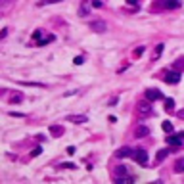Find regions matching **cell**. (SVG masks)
I'll list each match as a JSON object with an SVG mask.
<instances>
[{"mask_svg": "<svg viewBox=\"0 0 184 184\" xmlns=\"http://www.w3.org/2000/svg\"><path fill=\"white\" fill-rule=\"evenodd\" d=\"M152 113H153L152 104H148V102H140L138 104V115L140 117H150Z\"/></svg>", "mask_w": 184, "mask_h": 184, "instance_id": "6da1fadb", "label": "cell"}, {"mask_svg": "<svg viewBox=\"0 0 184 184\" xmlns=\"http://www.w3.org/2000/svg\"><path fill=\"white\" fill-rule=\"evenodd\" d=\"M132 157H134V161H136L138 165H148V153H146V150H134L132 152Z\"/></svg>", "mask_w": 184, "mask_h": 184, "instance_id": "7a4b0ae2", "label": "cell"}, {"mask_svg": "<svg viewBox=\"0 0 184 184\" xmlns=\"http://www.w3.org/2000/svg\"><path fill=\"white\" fill-rule=\"evenodd\" d=\"M146 98H148L150 102H155V100H161V98H163V94H161L157 88H148V90H146Z\"/></svg>", "mask_w": 184, "mask_h": 184, "instance_id": "3957f363", "label": "cell"}, {"mask_svg": "<svg viewBox=\"0 0 184 184\" xmlns=\"http://www.w3.org/2000/svg\"><path fill=\"white\" fill-rule=\"evenodd\" d=\"M180 81V71H169L165 75V83L167 84H176Z\"/></svg>", "mask_w": 184, "mask_h": 184, "instance_id": "277c9868", "label": "cell"}, {"mask_svg": "<svg viewBox=\"0 0 184 184\" xmlns=\"http://www.w3.org/2000/svg\"><path fill=\"white\" fill-rule=\"evenodd\" d=\"M90 29L94 33H104V31H108V25H105V21H92Z\"/></svg>", "mask_w": 184, "mask_h": 184, "instance_id": "5b68a950", "label": "cell"}, {"mask_svg": "<svg viewBox=\"0 0 184 184\" xmlns=\"http://www.w3.org/2000/svg\"><path fill=\"white\" fill-rule=\"evenodd\" d=\"M129 155H132V150H131V148H127V146L119 148V150L115 152V157H119V159H125V157H129Z\"/></svg>", "mask_w": 184, "mask_h": 184, "instance_id": "8992f818", "label": "cell"}, {"mask_svg": "<svg viewBox=\"0 0 184 184\" xmlns=\"http://www.w3.org/2000/svg\"><path fill=\"white\" fill-rule=\"evenodd\" d=\"M67 121L69 123H75V125H81V123H86L88 117L86 115H67Z\"/></svg>", "mask_w": 184, "mask_h": 184, "instance_id": "52a82bcc", "label": "cell"}, {"mask_svg": "<svg viewBox=\"0 0 184 184\" xmlns=\"http://www.w3.org/2000/svg\"><path fill=\"white\" fill-rule=\"evenodd\" d=\"M182 138H184V132H178L176 136H169V138H167V144H171V146H180V144H182Z\"/></svg>", "mask_w": 184, "mask_h": 184, "instance_id": "ba28073f", "label": "cell"}, {"mask_svg": "<svg viewBox=\"0 0 184 184\" xmlns=\"http://www.w3.org/2000/svg\"><path fill=\"white\" fill-rule=\"evenodd\" d=\"M150 134V129H148L146 125H138V129H136V138H144Z\"/></svg>", "mask_w": 184, "mask_h": 184, "instance_id": "9c48e42d", "label": "cell"}, {"mask_svg": "<svg viewBox=\"0 0 184 184\" xmlns=\"http://www.w3.org/2000/svg\"><path fill=\"white\" fill-rule=\"evenodd\" d=\"M50 134H52V136H61V134H63V127L61 125H52L50 127Z\"/></svg>", "mask_w": 184, "mask_h": 184, "instance_id": "30bf717a", "label": "cell"}, {"mask_svg": "<svg viewBox=\"0 0 184 184\" xmlns=\"http://www.w3.org/2000/svg\"><path fill=\"white\" fill-rule=\"evenodd\" d=\"M132 180H134L132 176H127V175H125V176H115V182H117V184H129V182H132Z\"/></svg>", "mask_w": 184, "mask_h": 184, "instance_id": "8fae6325", "label": "cell"}, {"mask_svg": "<svg viewBox=\"0 0 184 184\" xmlns=\"http://www.w3.org/2000/svg\"><path fill=\"white\" fill-rule=\"evenodd\" d=\"M175 171L176 173H182L184 171V157H178V159L175 161Z\"/></svg>", "mask_w": 184, "mask_h": 184, "instance_id": "7c38bea8", "label": "cell"}, {"mask_svg": "<svg viewBox=\"0 0 184 184\" xmlns=\"http://www.w3.org/2000/svg\"><path fill=\"white\" fill-rule=\"evenodd\" d=\"M161 129H163L165 132H173V131H175V127H173L171 121H163V123H161Z\"/></svg>", "mask_w": 184, "mask_h": 184, "instance_id": "4fadbf2b", "label": "cell"}, {"mask_svg": "<svg viewBox=\"0 0 184 184\" xmlns=\"http://www.w3.org/2000/svg\"><path fill=\"white\" fill-rule=\"evenodd\" d=\"M163 48H165V44H157L155 46V52H153V60H157L161 54H163Z\"/></svg>", "mask_w": 184, "mask_h": 184, "instance_id": "5bb4252c", "label": "cell"}, {"mask_svg": "<svg viewBox=\"0 0 184 184\" xmlns=\"http://www.w3.org/2000/svg\"><path fill=\"white\" fill-rule=\"evenodd\" d=\"M125 175H127V167L125 165L115 167V176H125Z\"/></svg>", "mask_w": 184, "mask_h": 184, "instance_id": "9a60e30c", "label": "cell"}, {"mask_svg": "<svg viewBox=\"0 0 184 184\" xmlns=\"http://www.w3.org/2000/svg\"><path fill=\"white\" fill-rule=\"evenodd\" d=\"M165 109L167 111H173L175 109V100H173V98H167V100H165Z\"/></svg>", "mask_w": 184, "mask_h": 184, "instance_id": "2e32d148", "label": "cell"}, {"mask_svg": "<svg viewBox=\"0 0 184 184\" xmlns=\"http://www.w3.org/2000/svg\"><path fill=\"white\" fill-rule=\"evenodd\" d=\"M167 155H169V150H159V152H157V157H155V159H157V161H163Z\"/></svg>", "mask_w": 184, "mask_h": 184, "instance_id": "e0dca14e", "label": "cell"}, {"mask_svg": "<svg viewBox=\"0 0 184 184\" xmlns=\"http://www.w3.org/2000/svg\"><path fill=\"white\" fill-rule=\"evenodd\" d=\"M52 40H54L52 35H50V37H46V39H40L39 40V46H46V42H52Z\"/></svg>", "mask_w": 184, "mask_h": 184, "instance_id": "ac0fdd59", "label": "cell"}, {"mask_svg": "<svg viewBox=\"0 0 184 184\" xmlns=\"http://www.w3.org/2000/svg\"><path fill=\"white\" fill-rule=\"evenodd\" d=\"M21 84H25V86H39V88L44 86V84H40V83H27V81H21Z\"/></svg>", "mask_w": 184, "mask_h": 184, "instance_id": "d6986e66", "label": "cell"}, {"mask_svg": "<svg viewBox=\"0 0 184 184\" xmlns=\"http://www.w3.org/2000/svg\"><path fill=\"white\" fill-rule=\"evenodd\" d=\"M40 153H42V148H40V146H37V148H35V150L31 152L33 157H37V155H40Z\"/></svg>", "mask_w": 184, "mask_h": 184, "instance_id": "ffe728a7", "label": "cell"}, {"mask_svg": "<svg viewBox=\"0 0 184 184\" xmlns=\"http://www.w3.org/2000/svg\"><path fill=\"white\" fill-rule=\"evenodd\" d=\"M60 169H77V167H75L73 163H61V165H60Z\"/></svg>", "mask_w": 184, "mask_h": 184, "instance_id": "44dd1931", "label": "cell"}, {"mask_svg": "<svg viewBox=\"0 0 184 184\" xmlns=\"http://www.w3.org/2000/svg\"><path fill=\"white\" fill-rule=\"evenodd\" d=\"M81 16H88V8H86V4H83V6H81Z\"/></svg>", "mask_w": 184, "mask_h": 184, "instance_id": "7402d4cb", "label": "cell"}, {"mask_svg": "<svg viewBox=\"0 0 184 184\" xmlns=\"http://www.w3.org/2000/svg\"><path fill=\"white\" fill-rule=\"evenodd\" d=\"M90 4L94 6V8H102V2H100V0H90Z\"/></svg>", "mask_w": 184, "mask_h": 184, "instance_id": "603a6c76", "label": "cell"}, {"mask_svg": "<svg viewBox=\"0 0 184 184\" xmlns=\"http://www.w3.org/2000/svg\"><path fill=\"white\" fill-rule=\"evenodd\" d=\"M142 54H144V46H140V48L134 50V56H142Z\"/></svg>", "mask_w": 184, "mask_h": 184, "instance_id": "cb8c5ba5", "label": "cell"}, {"mask_svg": "<svg viewBox=\"0 0 184 184\" xmlns=\"http://www.w3.org/2000/svg\"><path fill=\"white\" fill-rule=\"evenodd\" d=\"M33 39L39 42V40H40V31H35V33H33Z\"/></svg>", "mask_w": 184, "mask_h": 184, "instance_id": "d4e9b609", "label": "cell"}, {"mask_svg": "<svg viewBox=\"0 0 184 184\" xmlns=\"http://www.w3.org/2000/svg\"><path fill=\"white\" fill-rule=\"evenodd\" d=\"M12 117H23V113H17V111H10Z\"/></svg>", "mask_w": 184, "mask_h": 184, "instance_id": "484cf974", "label": "cell"}, {"mask_svg": "<svg viewBox=\"0 0 184 184\" xmlns=\"http://www.w3.org/2000/svg\"><path fill=\"white\" fill-rule=\"evenodd\" d=\"M127 4L129 6H138V0H127Z\"/></svg>", "mask_w": 184, "mask_h": 184, "instance_id": "4316f807", "label": "cell"}, {"mask_svg": "<svg viewBox=\"0 0 184 184\" xmlns=\"http://www.w3.org/2000/svg\"><path fill=\"white\" fill-rule=\"evenodd\" d=\"M73 61H75V63H77V65H81V63H83V58H81V56H77V58H75V60H73Z\"/></svg>", "mask_w": 184, "mask_h": 184, "instance_id": "83f0119b", "label": "cell"}, {"mask_svg": "<svg viewBox=\"0 0 184 184\" xmlns=\"http://www.w3.org/2000/svg\"><path fill=\"white\" fill-rule=\"evenodd\" d=\"M67 153L73 155V153H75V148H73V146H67Z\"/></svg>", "mask_w": 184, "mask_h": 184, "instance_id": "f1b7e54d", "label": "cell"}, {"mask_svg": "<svg viewBox=\"0 0 184 184\" xmlns=\"http://www.w3.org/2000/svg\"><path fill=\"white\" fill-rule=\"evenodd\" d=\"M6 35H8V29H2V33H0V39H4Z\"/></svg>", "mask_w": 184, "mask_h": 184, "instance_id": "f546056e", "label": "cell"}, {"mask_svg": "<svg viewBox=\"0 0 184 184\" xmlns=\"http://www.w3.org/2000/svg\"><path fill=\"white\" fill-rule=\"evenodd\" d=\"M12 102H21V96H19V94H17V96H13V98H12Z\"/></svg>", "mask_w": 184, "mask_h": 184, "instance_id": "4dcf8cb0", "label": "cell"}, {"mask_svg": "<svg viewBox=\"0 0 184 184\" xmlns=\"http://www.w3.org/2000/svg\"><path fill=\"white\" fill-rule=\"evenodd\" d=\"M0 2H2V4H6V2H8V0H0Z\"/></svg>", "mask_w": 184, "mask_h": 184, "instance_id": "1f68e13d", "label": "cell"}]
</instances>
